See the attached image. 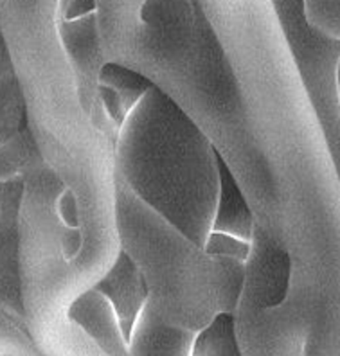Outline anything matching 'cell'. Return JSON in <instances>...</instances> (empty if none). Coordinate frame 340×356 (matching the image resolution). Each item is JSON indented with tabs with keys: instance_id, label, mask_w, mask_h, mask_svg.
<instances>
[{
	"instance_id": "cell-5",
	"label": "cell",
	"mask_w": 340,
	"mask_h": 356,
	"mask_svg": "<svg viewBox=\"0 0 340 356\" xmlns=\"http://www.w3.org/2000/svg\"><path fill=\"white\" fill-rule=\"evenodd\" d=\"M20 202L22 180L0 182V291L24 306L20 282Z\"/></svg>"
},
{
	"instance_id": "cell-8",
	"label": "cell",
	"mask_w": 340,
	"mask_h": 356,
	"mask_svg": "<svg viewBox=\"0 0 340 356\" xmlns=\"http://www.w3.org/2000/svg\"><path fill=\"white\" fill-rule=\"evenodd\" d=\"M333 85H335V96H337V103H339V112H340V51H339V56H337L335 74H333Z\"/></svg>"
},
{
	"instance_id": "cell-3",
	"label": "cell",
	"mask_w": 340,
	"mask_h": 356,
	"mask_svg": "<svg viewBox=\"0 0 340 356\" xmlns=\"http://www.w3.org/2000/svg\"><path fill=\"white\" fill-rule=\"evenodd\" d=\"M36 152L22 85L0 33V182L22 180L27 162Z\"/></svg>"
},
{
	"instance_id": "cell-2",
	"label": "cell",
	"mask_w": 340,
	"mask_h": 356,
	"mask_svg": "<svg viewBox=\"0 0 340 356\" xmlns=\"http://www.w3.org/2000/svg\"><path fill=\"white\" fill-rule=\"evenodd\" d=\"M119 247L139 270L148 305L168 324L198 333L222 313H234L245 261L195 243L115 177Z\"/></svg>"
},
{
	"instance_id": "cell-7",
	"label": "cell",
	"mask_w": 340,
	"mask_h": 356,
	"mask_svg": "<svg viewBox=\"0 0 340 356\" xmlns=\"http://www.w3.org/2000/svg\"><path fill=\"white\" fill-rule=\"evenodd\" d=\"M96 11V0H58V20H72Z\"/></svg>"
},
{
	"instance_id": "cell-4",
	"label": "cell",
	"mask_w": 340,
	"mask_h": 356,
	"mask_svg": "<svg viewBox=\"0 0 340 356\" xmlns=\"http://www.w3.org/2000/svg\"><path fill=\"white\" fill-rule=\"evenodd\" d=\"M94 288L108 300V305L112 306L115 318H118L122 339L130 346L137 318L148 302V290H146L139 270L121 250L115 263L94 284Z\"/></svg>"
},
{
	"instance_id": "cell-1",
	"label": "cell",
	"mask_w": 340,
	"mask_h": 356,
	"mask_svg": "<svg viewBox=\"0 0 340 356\" xmlns=\"http://www.w3.org/2000/svg\"><path fill=\"white\" fill-rule=\"evenodd\" d=\"M222 171L211 140L153 85L115 130V177L204 248L220 213Z\"/></svg>"
},
{
	"instance_id": "cell-9",
	"label": "cell",
	"mask_w": 340,
	"mask_h": 356,
	"mask_svg": "<svg viewBox=\"0 0 340 356\" xmlns=\"http://www.w3.org/2000/svg\"><path fill=\"white\" fill-rule=\"evenodd\" d=\"M137 2H139V9H140V6H143V2H144V0H137Z\"/></svg>"
},
{
	"instance_id": "cell-6",
	"label": "cell",
	"mask_w": 340,
	"mask_h": 356,
	"mask_svg": "<svg viewBox=\"0 0 340 356\" xmlns=\"http://www.w3.org/2000/svg\"><path fill=\"white\" fill-rule=\"evenodd\" d=\"M193 331L168 324L146 302L133 327L131 356H191Z\"/></svg>"
}]
</instances>
